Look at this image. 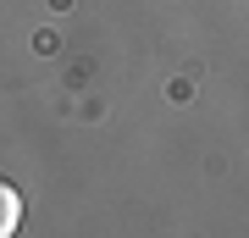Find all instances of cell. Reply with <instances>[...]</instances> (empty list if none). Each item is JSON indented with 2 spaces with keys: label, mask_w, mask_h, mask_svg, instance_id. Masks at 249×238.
I'll return each instance as SVG.
<instances>
[{
  "label": "cell",
  "mask_w": 249,
  "mask_h": 238,
  "mask_svg": "<svg viewBox=\"0 0 249 238\" xmlns=\"http://www.w3.org/2000/svg\"><path fill=\"white\" fill-rule=\"evenodd\" d=\"M17 227H22V194L0 177V238H11Z\"/></svg>",
  "instance_id": "obj_1"
}]
</instances>
